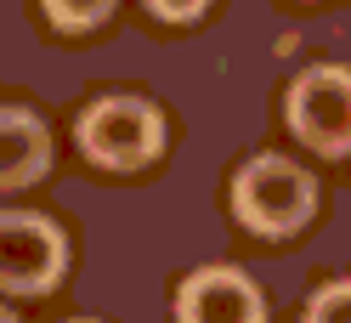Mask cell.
Masks as SVG:
<instances>
[{"label":"cell","mask_w":351,"mask_h":323,"mask_svg":"<svg viewBox=\"0 0 351 323\" xmlns=\"http://www.w3.org/2000/svg\"><path fill=\"white\" fill-rule=\"evenodd\" d=\"M317 204V182L283 154H261L232 176V210L238 222L261 239H289L306 227V215Z\"/></svg>","instance_id":"6da1fadb"},{"label":"cell","mask_w":351,"mask_h":323,"mask_svg":"<svg viewBox=\"0 0 351 323\" xmlns=\"http://www.w3.org/2000/svg\"><path fill=\"white\" fill-rule=\"evenodd\" d=\"M80 147L108 170H136L147 159H159L165 119L142 97H97L80 114Z\"/></svg>","instance_id":"7a4b0ae2"},{"label":"cell","mask_w":351,"mask_h":323,"mask_svg":"<svg viewBox=\"0 0 351 323\" xmlns=\"http://www.w3.org/2000/svg\"><path fill=\"white\" fill-rule=\"evenodd\" d=\"M289 125L317 154H351V69L317 62L289 85Z\"/></svg>","instance_id":"3957f363"},{"label":"cell","mask_w":351,"mask_h":323,"mask_svg":"<svg viewBox=\"0 0 351 323\" xmlns=\"http://www.w3.org/2000/svg\"><path fill=\"white\" fill-rule=\"evenodd\" d=\"M62 261H69V244L46 215H23V210L0 215V289L40 295L57 284Z\"/></svg>","instance_id":"277c9868"},{"label":"cell","mask_w":351,"mask_h":323,"mask_svg":"<svg viewBox=\"0 0 351 323\" xmlns=\"http://www.w3.org/2000/svg\"><path fill=\"white\" fill-rule=\"evenodd\" d=\"M176 323H267V307L244 272L204 267L176 289Z\"/></svg>","instance_id":"5b68a950"},{"label":"cell","mask_w":351,"mask_h":323,"mask_svg":"<svg viewBox=\"0 0 351 323\" xmlns=\"http://www.w3.org/2000/svg\"><path fill=\"white\" fill-rule=\"evenodd\" d=\"M46 159H51V136L40 125V114H29V108H0V193L40 182L46 176Z\"/></svg>","instance_id":"8992f818"},{"label":"cell","mask_w":351,"mask_h":323,"mask_svg":"<svg viewBox=\"0 0 351 323\" xmlns=\"http://www.w3.org/2000/svg\"><path fill=\"white\" fill-rule=\"evenodd\" d=\"M114 12V0H46V17L57 29H97Z\"/></svg>","instance_id":"52a82bcc"},{"label":"cell","mask_w":351,"mask_h":323,"mask_svg":"<svg viewBox=\"0 0 351 323\" xmlns=\"http://www.w3.org/2000/svg\"><path fill=\"white\" fill-rule=\"evenodd\" d=\"M306 323H351V278L323 284L312 300H306Z\"/></svg>","instance_id":"ba28073f"},{"label":"cell","mask_w":351,"mask_h":323,"mask_svg":"<svg viewBox=\"0 0 351 323\" xmlns=\"http://www.w3.org/2000/svg\"><path fill=\"white\" fill-rule=\"evenodd\" d=\"M147 6L159 12V17H170V23H187V17H199L210 0H147Z\"/></svg>","instance_id":"9c48e42d"},{"label":"cell","mask_w":351,"mask_h":323,"mask_svg":"<svg viewBox=\"0 0 351 323\" xmlns=\"http://www.w3.org/2000/svg\"><path fill=\"white\" fill-rule=\"evenodd\" d=\"M0 323H17V318H12V312H0Z\"/></svg>","instance_id":"30bf717a"}]
</instances>
